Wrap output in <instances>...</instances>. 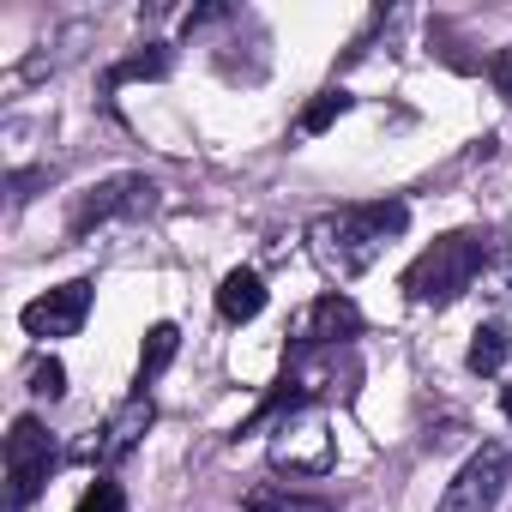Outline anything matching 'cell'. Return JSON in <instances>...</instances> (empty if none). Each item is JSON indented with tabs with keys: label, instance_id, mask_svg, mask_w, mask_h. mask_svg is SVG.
Segmentation results:
<instances>
[{
	"label": "cell",
	"instance_id": "3957f363",
	"mask_svg": "<svg viewBox=\"0 0 512 512\" xmlns=\"http://www.w3.org/2000/svg\"><path fill=\"white\" fill-rule=\"evenodd\" d=\"M55 470V440L37 416H19L7 428V512H25Z\"/></svg>",
	"mask_w": 512,
	"mask_h": 512
},
{
	"label": "cell",
	"instance_id": "277c9868",
	"mask_svg": "<svg viewBox=\"0 0 512 512\" xmlns=\"http://www.w3.org/2000/svg\"><path fill=\"white\" fill-rule=\"evenodd\" d=\"M506 482H512V446L488 440L482 452H470L458 464V476L446 482V494H440L434 512H494V500L506 494Z\"/></svg>",
	"mask_w": 512,
	"mask_h": 512
},
{
	"label": "cell",
	"instance_id": "30bf717a",
	"mask_svg": "<svg viewBox=\"0 0 512 512\" xmlns=\"http://www.w3.org/2000/svg\"><path fill=\"white\" fill-rule=\"evenodd\" d=\"M260 308H266V278H260V272L235 266V272L217 284V314H223L229 326H247V320H260Z\"/></svg>",
	"mask_w": 512,
	"mask_h": 512
},
{
	"label": "cell",
	"instance_id": "4fadbf2b",
	"mask_svg": "<svg viewBox=\"0 0 512 512\" xmlns=\"http://www.w3.org/2000/svg\"><path fill=\"white\" fill-rule=\"evenodd\" d=\"M506 350H512V344H506V326H476V332H470V356H464V362H470V374H500Z\"/></svg>",
	"mask_w": 512,
	"mask_h": 512
},
{
	"label": "cell",
	"instance_id": "9c48e42d",
	"mask_svg": "<svg viewBox=\"0 0 512 512\" xmlns=\"http://www.w3.org/2000/svg\"><path fill=\"white\" fill-rule=\"evenodd\" d=\"M350 338H362V308L338 290L308 302L302 320H296V344H350Z\"/></svg>",
	"mask_w": 512,
	"mask_h": 512
},
{
	"label": "cell",
	"instance_id": "d6986e66",
	"mask_svg": "<svg viewBox=\"0 0 512 512\" xmlns=\"http://www.w3.org/2000/svg\"><path fill=\"white\" fill-rule=\"evenodd\" d=\"M500 410H506V416H512V386H506V392H500Z\"/></svg>",
	"mask_w": 512,
	"mask_h": 512
},
{
	"label": "cell",
	"instance_id": "ba28073f",
	"mask_svg": "<svg viewBox=\"0 0 512 512\" xmlns=\"http://www.w3.org/2000/svg\"><path fill=\"white\" fill-rule=\"evenodd\" d=\"M151 422H157V404H151V392H133V398H121L115 410H109V422L97 428V440L85 446V458H97V464H121L145 434H151Z\"/></svg>",
	"mask_w": 512,
	"mask_h": 512
},
{
	"label": "cell",
	"instance_id": "6da1fadb",
	"mask_svg": "<svg viewBox=\"0 0 512 512\" xmlns=\"http://www.w3.org/2000/svg\"><path fill=\"white\" fill-rule=\"evenodd\" d=\"M410 205L404 199H368V205H338L308 223V253L332 278H362L380 253L404 235Z\"/></svg>",
	"mask_w": 512,
	"mask_h": 512
},
{
	"label": "cell",
	"instance_id": "9a60e30c",
	"mask_svg": "<svg viewBox=\"0 0 512 512\" xmlns=\"http://www.w3.org/2000/svg\"><path fill=\"white\" fill-rule=\"evenodd\" d=\"M350 103H356L350 91H320V97L302 109V133H326L332 121H344V115H350Z\"/></svg>",
	"mask_w": 512,
	"mask_h": 512
},
{
	"label": "cell",
	"instance_id": "5bb4252c",
	"mask_svg": "<svg viewBox=\"0 0 512 512\" xmlns=\"http://www.w3.org/2000/svg\"><path fill=\"white\" fill-rule=\"evenodd\" d=\"M169 73V49L163 43H145V55H127L115 73H109V85H127V79H163Z\"/></svg>",
	"mask_w": 512,
	"mask_h": 512
},
{
	"label": "cell",
	"instance_id": "7a4b0ae2",
	"mask_svg": "<svg viewBox=\"0 0 512 512\" xmlns=\"http://www.w3.org/2000/svg\"><path fill=\"white\" fill-rule=\"evenodd\" d=\"M482 266H488V241L470 235V229H452V235H440L434 247H422L416 260H410L404 296H410L416 308H452V302L476 284Z\"/></svg>",
	"mask_w": 512,
	"mask_h": 512
},
{
	"label": "cell",
	"instance_id": "8992f818",
	"mask_svg": "<svg viewBox=\"0 0 512 512\" xmlns=\"http://www.w3.org/2000/svg\"><path fill=\"white\" fill-rule=\"evenodd\" d=\"M332 458H338V446H332V434H326L320 410H290V416L278 422L272 464H290V470H308V476H320V470H332Z\"/></svg>",
	"mask_w": 512,
	"mask_h": 512
},
{
	"label": "cell",
	"instance_id": "ac0fdd59",
	"mask_svg": "<svg viewBox=\"0 0 512 512\" xmlns=\"http://www.w3.org/2000/svg\"><path fill=\"white\" fill-rule=\"evenodd\" d=\"M488 79H494V91L512 103V49H494V61H488Z\"/></svg>",
	"mask_w": 512,
	"mask_h": 512
},
{
	"label": "cell",
	"instance_id": "8fae6325",
	"mask_svg": "<svg viewBox=\"0 0 512 512\" xmlns=\"http://www.w3.org/2000/svg\"><path fill=\"white\" fill-rule=\"evenodd\" d=\"M241 512H338V506L320 494H296L290 482H260L241 494Z\"/></svg>",
	"mask_w": 512,
	"mask_h": 512
},
{
	"label": "cell",
	"instance_id": "e0dca14e",
	"mask_svg": "<svg viewBox=\"0 0 512 512\" xmlns=\"http://www.w3.org/2000/svg\"><path fill=\"white\" fill-rule=\"evenodd\" d=\"M31 392H37V398H49V404H55V398H61V392H67V368H61V362H55V356H43V362H37V368H31Z\"/></svg>",
	"mask_w": 512,
	"mask_h": 512
},
{
	"label": "cell",
	"instance_id": "7c38bea8",
	"mask_svg": "<svg viewBox=\"0 0 512 512\" xmlns=\"http://www.w3.org/2000/svg\"><path fill=\"white\" fill-rule=\"evenodd\" d=\"M175 350H181V326H169V320H157L151 332H145V344H139V392L175 362Z\"/></svg>",
	"mask_w": 512,
	"mask_h": 512
},
{
	"label": "cell",
	"instance_id": "52a82bcc",
	"mask_svg": "<svg viewBox=\"0 0 512 512\" xmlns=\"http://www.w3.org/2000/svg\"><path fill=\"white\" fill-rule=\"evenodd\" d=\"M91 278H73V284H61V290H49V296H37L19 320H25V332L31 338H73L79 326H85V314H91Z\"/></svg>",
	"mask_w": 512,
	"mask_h": 512
},
{
	"label": "cell",
	"instance_id": "5b68a950",
	"mask_svg": "<svg viewBox=\"0 0 512 512\" xmlns=\"http://www.w3.org/2000/svg\"><path fill=\"white\" fill-rule=\"evenodd\" d=\"M157 211V181L145 175H115V181H97L91 193L73 199V217H67V235H91L115 217H145Z\"/></svg>",
	"mask_w": 512,
	"mask_h": 512
},
{
	"label": "cell",
	"instance_id": "2e32d148",
	"mask_svg": "<svg viewBox=\"0 0 512 512\" xmlns=\"http://www.w3.org/2000/svg\"><path fill=\"white\" fill-rule=\"evenodd\" d=\"M79 512H127V494H121V482L97 476V482L79 494Z\"/></svg>",
	"mask_w": 512,
	"mask_h": 512
}]
</instances>
